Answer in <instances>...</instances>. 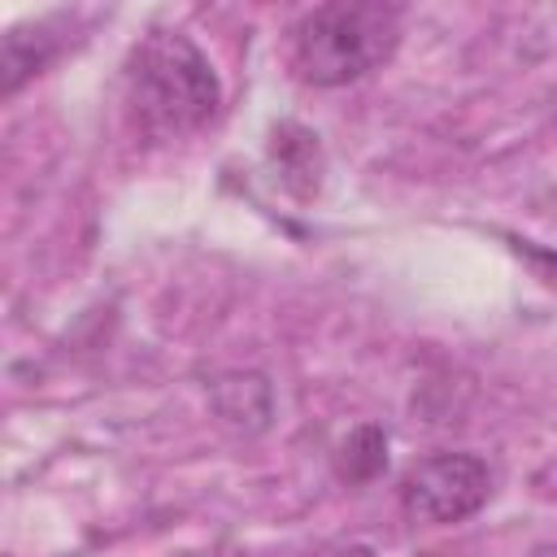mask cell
<instances>
[{"label":"cell","mask_w":557,"mask_h":557,"mask_svg":"<svg viewBox=\"0 0 557 557\" xmlns=\"http://www.w3.org/2000/svg\"><path fill=\"white\" fill-rule=\"evenodd\" d=\"M331 557H374V553L361 548V544H352V548H339V553H331Z\"/></svg>","instance_id":"obj_4"},{"label":"cell","mask_w":557,"mask_h":557,"mask_svg":"<svg viewBox=\"0 0 557 557\" xmlns=\"http://www.w3.org/2000/svg\"><path fill=\"white\" fill-rule=\"evenodd\" d=\"M126 104L148 139H183L213 122L222 83L183 30H148L126 57Z\"/></svg>","instance_id":"obj_1"},{"label":"cell","mask_w":557,"mask_h":557,"mask_svg":"<svg viewBox=\"0 0 557 557\" xmlns=\"http://www.w3.org/2000/svg\"><path fill=\"white\" fill-rule=\"evenodd\" d=\"M400 44V9L339 0L318 4L292 26V70L309 87H344L392 61Z\"/></svg>","instance_id":"obj_2"},{"label":"cell","mask_w":557,"mask_h":557,"mask_svg":"<svg viewBox=\"0 0 557 557\" xmlns=\"http://www.w3.org/2000/svg\"><path fill=\"white\" fill-rule=\"evenodd\" d=\"M487 496H492V466L474 453H431L400 483L405 513L413 522H435V527L479 513Z\"/></svg>","instance_id":"obj_3"}]
</instances>
